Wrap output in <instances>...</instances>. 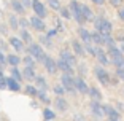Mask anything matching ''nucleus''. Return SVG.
<instances>
[{
	"mask_svg": "<svg viewBox=\"0 0 124 121\" xmlns=\"http://www.w3.org/2000/svg\"><path fill=\"white\" fill-rule=\"evenodd\" d=\"M92 3H95V5H99V7H102V5H105V0H91Z\"/></svg>",
	"mask_w": 124,
	"mask_h": 121,
	"instance_id": "obj_46",
	"label": "nucleus"
},
{
	"mask_svg": "<svg viewBox=\"0 0 124 121\" xmlns=\"http://www.w3.org/2000/svg\"><path fill=\"white\" fill-rule=\"evenodd\" d=\"M94 26H95V32L99 33H111V30H113V24L103 16L94 18Z\"/></svg>",
	"mask_w": 124,
	"mask_h": 121,
	"instance_id": "obj_1",
	"label": "nucleus"
},
{
	"mask_svg": "<svg viewBox=\"0 0 124 121\" xmlns=\"http://www.w3.org/2000/svg\"><path fill=\"white\" fill-rule=\"evenodd\" d=\"M11 8H13L15 13H18V15H24V11H26V8L22 7V3L19 0H11Z\"/></svg>",
	"mask_w": 124,
	"mask_h": 121,
	"instance_id": "obj_24",
	"label": "nucleus"
},
{
	"mask_svg": "<svg viewBox=\"0 0 124 121\" xmlns=\"http://www.w3.org/2000/svg\"><path fill=\"white\" fill-rule=\"evenodd\" d=\"M22 62L26 64V67H32V69H35V61H33V57H32V56H29V54H27L26 57L22 59Z\"/></svg>",
	"mask_w": 124,
	"mask_h": 121,
	"instance_id": "obj_31",
	"label": "nucleus"
},
{
	"mask_svg": "<svg viewBox=\"0 0 124 121\" xmlns=\"http://www.w3.org/2000/svg\"><path fill=\"white\" fill-rule=\"evenodd\" d=\"M69 10H70L72 18H75V21H77L78 24H83L84 19H83V16H81V3L78 0H72V2H70Z\"/></svg>",
	"mask_w": 124,
	"mask_h": 121,
	"instance_id": "obj_3",
	"label": "nucleus"
},
{
	"mask_svg": "<svg viewBox=\"0 0 124 121\" xmlns=\"http://www.w3.org/2000/svg\"><path fill=\"white\" fill-rule=\"evenodd\" d=\"M89 107H91V112L94 113L95 118H103V116H105V115H103V107H102V104H100V102L92 100Z\"/></svg>",
	"mask_w": 124,
	"mask_h": 121,
	"instance_id": "obj_11",
	"label": "nucleus"
},
{
	"mask_svg": "<svg viewBox=\"0 0 124 121\" xmlns=\"http://www.w3.org/2000/svg\"><path fill=\"white\" fill-rule=\"evenodd\" d=\"M102 107H103V115H107L110 120H118L119 121L121 115H119V112H118L116 108H113L111 105H102Z\"/></svg>",
	"mask_w": 124,
	"mask_h": 121,
	"instance_id": "obj_10",
	"label": "nucleus"
},
{
	"mask_svg": "<svg viewBox=\"0 0 124 121\" xmlns=\"http://www.w3.org/2000/svg\"><path fill=\"white\" fill-rule=\"evenodd\" d=\"M78 33H80V37H81V40H83L84 45H91L92 43V40H91V32H89V30H86L84 27H80V29H78Z\"/></svg>",
	"mask_w": 124,
	"mask_h": 121,
	"instance_id": "obj_17",
	"label": "nucleus"
},
{
	"mask_svg": "<svg viewBox=\"0 0 124 121\" xmlns=\"http://www.w3.org/2000/svg\"><path fill=\"white\" fill-rule=\"evenodd\" d=\"M43 116H45V120H46V121H53L56 118V115H54V112H53V110L45 108V110H43Z\"/></svg>",
	"mask_w": 124,
	"mask_h": 121,
	"instance_id": "obj_30",
	"label": "nucleus"
},
{
	"mask_svg": "<svg viewBox=\"0 0 124 121\" xmlns=\"http://www.w3.org/2000/svg\"><path fill=\"white\" fill-rule=\"evenodd\" d=\"M56 64H57V70H62V75H70V77H73V69H72V67H69L64 61L59 59Z\"/></svg>",
	"mask_w": 124,
	"mask_h": 121,
	"instance_id": "obj_15",
	"label": "nucleus"
},
{
	"mask_svg": "<svg viewBox=\"0 0 124 121\" xmlns=\"http://www.w3.org/2000/svg\"><path fill=\"white\" fill-rule=\"evenodd\" d=\"M54 105H56V108H57V110H61V112H65L67 108H69V102H67L64 97H56Z\"/></svg>",
	"mask_w": 124,
	"mask_h": 121,
	"instance_id": "obj_21",
	"label": "nucleus"
},
{
	"mask_svg": "<svg viewBox=\"0 0 124 121\" xmlns=\"http://www.w3.org/2000/svg\"><path fill=\"white\" fill-rule=\"evenodd\" d=\"M84 67H86L84 64H80V69H78V70H80V75H81V78H83V75L86 73V69H84Z\"/></svg>",
	"mask_w": 124,
	"mask_h": 121,
	"instance_id": "obj_44",
	"label": "nucleus"
},
{
	"mask_svg": "<svg viewBox=\"0 0 124 121\" xmlns=\"http://www.w3.org/2000/svg\"><path fill=\"white\" fill-rule=\"evenodd\" d=\"M29 26L32 27V29H35L37 32H45L46 30V24H45L43 19L37 18V16H32V18L29 19Z\"/></svg>",
	"mask_w": 124,
	"mask_h": 121,
	"instance_id": "obj_7",
	"label": "nucleus"
},
{
	"mask_svg": "<svg viewBox=\"0 0 124 121\" xmlns=\"http://www.w3.org/2000/svg\"><path fill=\"white\" fill-rule=\"evenodd\" d=\"M19 40H21L24 45H26V43L30 45V43H32V35L29 33L27 29H21V32H19Z\"/></svg>",
	"mask_w": 124,
	"mask_h": 121,
	"instance_id": "obj_20",
	"label": "nucleus"
},
{
	"mask_svg": "<svg viewBox=\"0 0 124 121\" xmlns=\"http://www.w3.org/2000/svg\"><path fill=\"white\" fill-rule=\"evenodd\" d=\"M116 77L119 80H124V69H116Z\"/></svg>",
	"mask_w": 124,
	"mask_h": 121,
	"instance_id": "obj_41",
	"label": "nucleus"
},
{
	"mask_svg": "<svg viewBox=\"0 0 124 121\" xmlns=\"http://www.w3.org/2000/svg\"><path fill=\"white\" fill-rule=\"evenodd\" d=\"M8 22H10V27L13 30H18L19 29V24H18V18H16L15 15H11L10 16V19H8Z\"/></svg>",
	"mask_w": 124,
	"mask_h": 121,
	"instance_id": "obj_28",
	"label": "nucleus"
},
{
	"mask_svg": "<svg viewBox=\"0 0 124 121\" xmlns=\"http://www.w3.org/2000/svg\"><path fill=\"white\" fill-rule=\"evenodd\" d=\"M61 61H64V62L69 67H72V69H75V65H77V59H75L73 53L67 51V49H64V51L61 53Z\"/></svg>",
	"mask_w": 124,
	"mask_h": 121,
	"instance_id": "obj_9",
	"label": "nucleus"
},
{
	"mask_svg": "<svg viewBox=\"0 0 124 121\" xmlns=\"http://www.w3.org/2000/svg\"><path fill=\"white\" fill-rule=\"evenodd\" d=\"M5 62H7V57H5V54L2 51H0V67L5 65Z\"/></svg>",
	"mask_w": 124,
	"mask_h": 121,
	"instance_id": "obj_43",
	"label": "nucleus"
},
{
	"mask_svg": "<svg viewBox=\"0 0 124 121\" xmlns=\"http://www.w3.org/2000/svg\"><path fill=\"white\" fill-rule=\"evenodd\" d=\"M10 45H11L13 48H15V49H16L18 53L24 49V43H22V41L19 40L18 37H11V38H10Z\"/></svg>",
	"mask_w": 124,
	"mask_h": 121,
	"instance_id": "obj_23",
	"label": "nucleus"
},
{
	"mask_svg": "<svg viewBox=\"0 0 124 121\" xmlns=\"http://www.w3.org/2000/svg\"><path fill=\"white\" fill-rule=\"evenodd\" d=\"M7 62L10 64L11 67H18L19 64H21V57L16 56V54H8L7 56Z\"/></svg>",
	"mask_w": 124,
	"mask_h": 121,
	"instance_id": "obj_25",
	"label": "nucleus"
},
{
	"mask_svg": "<svg viewBox=\"0 0 124 121\" xmlns=\"http://www.w3.org/2000/svg\"><path fill=\"white\" fill-rule=\"evenodd\" d=\"M53 91H54V94H56V96H57V97H62V96L65 94V89L62 88L61 84H56L54 88H53Z\"/></svg>",
	"mask_w": 124,
	"mask_h": 121,
	"instance_id": "obj_33",
	"label": "nucleus"
},
{
	"mask_svg": "<svg viewBox=\"0 0 124 121\" xmlns=\"http://www.w3.org/2000/svg\"><path fill=\"white\" fill-rule=\"evenodd\" d=\"M70 43H72L73 53H75L77 56H81V57H83V56H86V51H84V46H83V45H81L78 40H72Z\"/></svg>",
	"mask_w": 124,
	"mask_h": 121,
	"instance_id": "obj_14",
	"label": "nucleus"
},
{
	"mask_svg": "<svg viewBox=\"0 0 124 121\" xmlns=\"http://www.w3.org/2000/svg\"><path fill=\"white\" fill-rule=\"evenodd\" d=\"M43 64H45V69H46L48 73L54 75L56 72H57V64H56V61L53 57H48V56H46V59L43 61Z\"/></svg>",
	"mask_w": 124,
	"mask_h": 121,
	"instance_id": "obj_12",
	"label": "nucleus"
},
{
	"mask_svg": "<svg viewBox=\"0 0 124 121\" xmlns=\"http://www.w3.org/2000/svg\"><path fill=\"white\" fill-rule=\"evenodd\" d=\"M81 16H83V19H84V22L86 21H94V13H92V10L88 7V5H84V3H81Z\"/></svg>",
	"mask_w": 124,
	"mask_h": 121,
	"instance_id": "obj_13",
	"label": "nucleus"
},
{
	"mask_svg": "<svg viewBox=\"0 0 124 121\" xmlns=\"http://www.w3.org/2000/svg\"><path fill=\"white\" fill-rule=\"evenodd\" d=\"M108 2H110V5L115 7V8H121L123 3H124V0H108Z\"/></svg>",
	"mask_w": 124,
	"mask_h": 121,
	"instance_id": "obj_37",
	"label": "nucleus"
},
{
	"mask_svg": "<svg viewBox=\"0 0 124 121\" xmlns=\"http://www.w3.org/2000/svg\"><path fill=\"white\" fill-rule=\"evenodd\" d=\"M59 11H61V16H62L64 19H70V18H72V15H70V10H69V8L61 7V10H59Z\"/></svg>",
	"mask_w": 124,
	"mask_h": 121,
	"instance_id": "obj_34",
	"label": "nucleus"
},
{
	"mask_svg": "<svg viewBox=\"0 0 124 121\" xmlns=\"http://www.w3.org/2000/svg\"><path fill=\"white\" fill-rule=\"evenodd\" d=\"M19 2L22 3V7H24V8H29L30 3H32V0H19Z\"/></svg>",
	"mask_w": 124,
	"mask_h": 121,
	"instance_id": "obj_42",
	"label": "nucleus"
},
{
	"mask_svg": "<svg viewBox=\"0 0 124 121\" xmlns=\"http://www.w3.org/2000/svg\"><path fill=\"white\" fill-rule=\"evenodd\" d=\"M11 78H13V80H16L18 83L22 80V75H21V72L18 70V67H11Z\"/></svg>",
	"mask_w": 124,
	"mask_h": 121,
	"instance_id": "obj_27",
	"label": "nucleus"
},
{
	"mask_svg": "<svg viewBox=\"0 0 124 121\" xmlns=\"http://www.w3.org/2000/svg\"><path fill=\"white\" fill-rule=\"evenodd\" d=\"M91 40H92V43H95V45H103L102 43V35L99 32H92L91 33Z\"/></svg>",
	"mask_w": 124,
	"mask_h": 121,
	"instance_id": "obj_29",
	"label": "nucleus"
},
{
	"mask_svg": "<svg viewBox=\"0 0 124 121\" xmlns=\"http://www.w3.org/2000/svg\"><path fill=\"white\" fill-rule=\"evenodd\" d=\"M108 121H118V120H108Z\"/></svg>",
	"mask_w": 124,
	"mask_h": 121,
	"instance_id": "obj_48",
	"label": "nucleus"
},
{
	"mask_svg": "<svg viewBox=\"0 0 124 121\" xmlns=\"http://www.w3.org/2000/svg\"><path fill=\"white\" fill-rule=\"evenodd\" d=\"M5 83H7V88L10 89V91H15V92H18V91H21V84L18 83L16 80H13V78H5Z\"/></svg>",
	"mask_w": 124,
	"mask_h": 121,
	"instance_id": "obj_19",
	"label": "nucleus"
},
{
	"mask_svg": "<svg viewBox=\"0 0 124 121\" xmlns=\"http://www.w3.org/2000/svg\"><path fill=\"white\" fill-rule=\"evenodd\" d=\"M7 88V83H5V77H3V72H2V69H0V89Z\"/></svg>",
	"mask_w": 124,
	"mask_h": 121,
	"instance_id": "obj_40",
	"label": "nucleus"
},
{
	"mask_svg": "<svg viewBox=\"0 0 124 121\" xmlns=\"http://www.w3.org/2000/svg\"><path fill=\"white\" fill-rule=\"evenodd\" d=\"M30 7L33 8L37 18H40V19H45V18H46V7H45V3H41L40 0H32Z\"/></svg>",
	"mask_w": 124,
	"mask_h": 121,
	"instance_id": "obj_5",
	"label": "nucleus"
},
{
	"mask_svg": "<svg viewBox=\"0 0 124 121\" xmlns=\"http://www.w3.org/2000/svg\"><path fill=\"white\" fill-rule=\"evenodd\" d=\"M40 41L43 45H46V46H51V38L48 37V35H41V37H40Z\"/></svg>",
	"mask_w": 124,
	"mask_h": 121,
	"instance_id": "obj_38",
	"label": "nucleus"
},
{
	"mask_svg": "<svg viewBox=\"0 0 124 121\" xmlns=\"http://www.w3.org/2000/svg\"><path fill=\"white\" fill-rule=\"evenodd\" d=\"M88 94L92 97V100H97V102H100V99H102V94H100V91L97 88H89Z\"/></svg>",
	"mask_w": 124,
	"mask_h": 121,
	"instance_id": "obj_26",
	"label": "nucleus"
},
{
	"mask_svg": "<svg viewBox=\"0 0 124 121\" xmlns=\"http://www.w3.org/2000/svg\"><path fill=\"white\" fill-rule=\"evenodd\" d=\"M61 86L64 89H65V92H75V84H73V77H70V75H62L61 77Z\"/></svg>",
	"mask_w": 124,
	"mask_h": 121,
	"instance_id": "obj_6",
	"label": "nucleus"
},
{
	"mask_svg": "<svg viewBox=\"0 0 124 121\" xmlns=\"http://www.w3.org/2000/svg\"><path fill=\"white\" fill-rule=\"evenodd\" d=\"M27 51H29V56L33 57V61L43 62L45 59H46V53H45V49L41 48V45H38V43H30L29 48H27Z\"/></svg>",
	"mask_w": 124,
	"mask_h": 121,
	"instance_id": "obj_2",
	"label": "nucleus"
},
{
	"mask_svg": "<svg viewBox=\"0 0 124 121\" xmlns=\"http://www.w3.org/2000/svg\"><path fill=\"white\" fill-rule=\"evenodd\" d=\"M94 73H95V77H97V80L100 81L102 84H105V86H108V84H111V77H110V73L107 72L103 67H100V65H97L94 69Z\"/></svg>",
	"mask_w": 124,
	"mask_h": 121,
	"instance_id": "obj_4",
	"label": "nucleus"
},
{
	"mask_svg": "<svg viewBox=\"0 0 124 121\" xmlns=\"http://www.w3.org/2000/svg\"><path fill=\"white\" fill-rule=\"evenodd\" d=\"M48 5L53 8V10H61V0H48Z\"/></svg>",
	"mask_w": 124,
	"mask_h": 121,
	"instance_id": "obj_35",
	"label": "nucleus"
},
{
	"mask_svg": "<svg viewBox=\"0 0 124 121\" xmlns=\"http://www.w3.org/2000/svg\"><path fill=\"white\" fill-rule=\"evenodd\" d=\"M26 94L27 96H30V97H35L37 96V88H33V86H26Z\"/></svg>",
	"mask_w": 124,
	"mask_h": 121,
	"instance_id": "obj_36",
	"label": "nucleus"
},
{
	"mask_svg": "<svg viewBox=\"0 0 124 121\" xmlns=\"http://www.w3.org/2000/svg\"><path fill=\"white\" fill-rule=\"evenodd\" d=\"M22 78L27 81H33L35 80V69H32V67H24V70H22Z\"/></svg>",
	"mask_w": 124,
	"mask_h": 121,
	"instance_id": "obj_18",
	"label": "nucleus"
},
{
	"mask_svg": "<svg viewBox=\"0 0 124 121\" xmlns=\"http://www.w3.org/2000/svg\"><path fill=\"white\" fill-rule=\"evenodd\" d=\"M118 16H119L121 21H124V7H121V8H119V11H118Z\"/></svg>",
	"mask_w": 124,
	"mask_h": 121,
	"instance_id": "obj_45",
	"label": "nucleus"
},
{
	"mask_svg": "<svg viewBox=\"0 0 124 121\" xmlns=\"http://www.w3.org/2000/svg\"><path fill=\"white\" fill-rule=\"evenodd\" d=\"M94 56L99 59V62L102 64V65H107L108 64V57H107V53L103 51V49H100V48H95V53H94Z\"/></svg>",
	"mask_w": 124,
	"mask_h": 121,
	"instance_id": "obj_16",
	"label": "nucleus"
},
{
	"mask_svg": "<svg viewBox=\"0 0 124 121\" xmlns=\"http://www.w3.org/2000/svg\"><path fill=\"white\" fill-rule=\"evenodd\" d=\"M35 84H37V91H45L48 89V83L43 77H35Z\"/></svg>",
	"mask_w": 124,
	"mask_h": 121,
	"instance_id": "obj_22",
	"label": "nucleus"
},
{
	"mask_svg": "<svg viewBox=\"0 0 124 121\" xmlns=\"http://www.w3.org/2000/svg\"><path fill=\"white\" fill-rule=\"evenodd\" d=\"M73 84H75V91L81 92V94H88L89 92V86L86 84V81L83 80L81 77H77V78H73Z\"/></svg>",
	"mask_w": 124,
	"mask_h": 121,
	"instance_id": "obj_8",
	"label": "nucleus"
},
{
	"mask_svg": "<svg viewBox=\"0 0 124 121\" xmlns=\"http://www.w3.org/2000/svg\"><path fill=\"white\" fill-rule=\"evenodd\" d=\"M121 53L124 54V41H123V46H121Z\"/></svg>",
	"mask_w": 124,
	"mask_h": 121,
	"instance_id": "obj_47",
	"label": "nucleus"
},
{
	"mask_svg": "<svg viewBox=\"0 0 124 121\" xmlns=\"http://www.w3.org/2000/svg\"><path fill=\"white\" fill-rule=\"evenodd\" d=\"M2 32H3V30H2V27H0V33H2Z\"/></svg>",
	"mask_w": 124,
	"mask_h": 121,
	"instance_id": "obj_49",
	"label": "nucleus"
},
{
	"mask_svg": "<svg viewBox=\"0 0 124 121\" xmlns=\"http://www.w3.org/2000/svg\"><path fill=\"white\" fill-rule=\"evenodd\" d=\"M37 97H38L41 102H45V104H49V102H51V100H49V97L45 94V91H37Z\"/></svg>",
	"mask_w": 124,
	"mask_h": 121,
	"instance_id": "obj_32",
	"label": "nucleus"
},
{
	"mask_svg": "<svg viewBox=\"0 0 124 121\" xmlns=\"http://www.w3.org/2000/svg\"><path fill=\"white\" fill-rule=\"evenodd\" d=\"M18 24H19V27H22V29H27V27H29V21H27L26 18H21L18 21Z\"/></svg>",
	"mask_w": 124,
	"mask_h": 121,
	"instance_id": "obj_39",
	"label": "nucleus"
}]
</instances>
